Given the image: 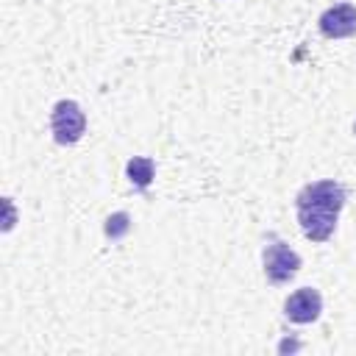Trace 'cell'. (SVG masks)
I'll list each match as a JSON object with an SVG mask.
<instances>
[{"label":"cell","instance_id":"4","mask_svg":"<svg viewBox=\"0 0 356 356\" xmlns=\"http://www.w3.org/2000/svg\"><path fill=\"white\" fill-rule=\"evenodd\" d=\"M320 33L325 39H345L356 33V6L353 3H337L331 8H325L317 19Z\"/></svg>","mask_w":356,"mask_h":356},{"label":"cell","instance_id":"2","mask_svg":"<svg viewBox=\"0 0 356 356\" xmlns=\"http://www.w3.org/2000/svg\"><path fill=\"white\" fill-rule=\"evenodd\" d=\"M50 131L58 145H75L86 131V114L75 100H58L50 111Z\"/></svg>","mask_w":356,"mask_h":356},{"label":"cell","instance_id":"3","mask_svg":"<svg viewBox=\"0 0 356 356\" xmlns=\"http://www.w3.org/2000/svg\"><path fill=\"white\" fill-rule=\"evenodd\" d=\"M300 270V256L281 239H275L273 245L264 248V275L273 284H286L289 278H295Z\"/></svg>","mask_w":356,"mask_h":356},{"label":"cell","instance_id":"1","mask_svg":"<svg viewBox=\"0 0 356 356\" xmlns=\"http://www.w3.org/2000/svg\"><path fill=\"white\" fill-rule=\"evenodd\" d=\"M345 200H348V195H345V186L339 181H314V184H306L298 192V197H295L300 231L312 242L331 239V234L337 228V217H339Z\"/></svg>","mask_w":356,"mask_h":356},{"label":"cell","instance_id":"7","mask_svg":"<svg viewBox=\"0 0 356 356\" xmlns=\"http://www.w3.org/2000/svg\"><path fill=\"white\" fill-rule=\"evenodd\" d=\"M125 231H128V214H125V211H117L114 217L106 220V234H108L111 239H120Z\"/></svg>","mask_w":356,"mask_h":356},{"label":"cell","instance_id":"8","mask_svg":"<svg viewBox=\"0 0 356 356\" xmlns=\"http://www.w3.org/2000/svg\"><path fill=\"white\" fill-rule=\"evenodd\" d=\"M353 134H356V125H353Z\"/></svg>","mask_w":356,"mask_h":356},{"label":"cell","instance_id":"6","mask_svg":"<svg viewBox=\"0 0 356 356\" xmlns=\"http://www.w3.org/2000/svg\"><path fill=\"white\" fill-rule=\"evenodd\" d=\"M125 172H128V178H131V184H134V186L147 189V186H150V181H153L156 164H153V159H147V156H134V159L128 161Z\"/></svg>","mask_w":356,"mask_h":356},{"label":"cell","instance_id":"5","mask_svg":"<svg viewBox=\"0 0 356 356\" xmlns=\"http://www.w3.org/2000/svg\"><path fill=\"white\" fill-rule=\"evenodd\" d=\"M320 312H323V298H320V292L317 289H312V286H303V289H298V292H292L289 298H286V303H284V314L292 320V323H314L317 317H320Z\"/></svg>","mask_w":356,"mask_h":356}]
</instances>
